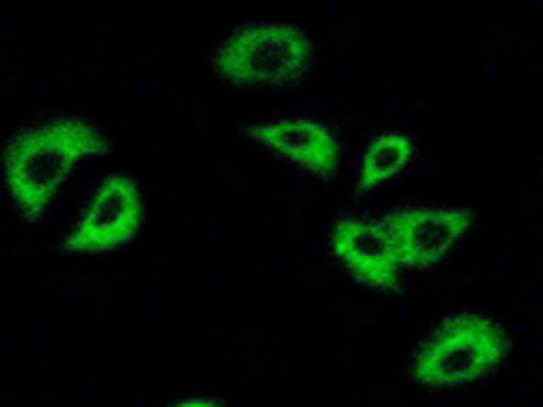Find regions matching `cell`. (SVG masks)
I'll list each match as a JSON object with an SVG mask.
<instances>
[{
    "mask_svg": "<svg viewBox=\"0 0 543 407\" xmlns=\"http://www.w3.org/2000/svg\"><path fill=\"white\" fill-rule=\"evenodd\" d=\"M311 51L310 39L294 24H251L224 40L214 55V68L234 86H281L306 72Z\"/></svg>",
    "mask_w": 543,
    "mask_h": 407,
    "instance_id": "1",
    "label": "cell"
},
{
    "mask_svg": "<svg viewBox=\"0 0 543 407\" xmlns=\"http://www.w3.org/2000/svg\"><path fill=\"white\" fill-rule=\"evenodd\" d=\"M251 131L258 140L302 167L322 173L334 166V143L319 124L282 121L258 126Z\"/></svg>",
    "mask_w": 543,
    "mask_h": 407,
    "instance_id": "2",
    "label": "cell"
}]
</instances>
